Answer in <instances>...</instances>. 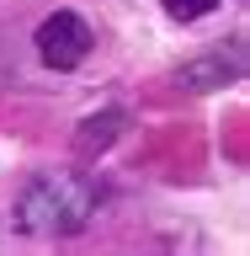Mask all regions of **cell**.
Listing matches in <instances>:
<instances>
[{"label": "cell", "mask_w": 250, "mask_h": 256, "mask_svg": "<svg viewBox=\"0 0 250 256\" xmlns=\"http://www.w3.org/2000/svg\"><path fill=\"white\" fill-rule=\"evenodd\" d=\"M96 176L85 171H48L16 198V224L27 235H80L96 214Z\"/></svg>", "instance_id": "obj_1"}, {"label": "cell", "mask_w": 250, "mask_h": 256, "mask_svg": "<svg viewBox=\"0 0 250 256\" xmlns=\"http://www.w3.org/2000/svg\"><path fill=\"white\" fill-rule=\"evenodd\" d=\"M91 48H96V32L75 11H53L37 27V54H43L48 70H80V64L91 59Z\"/></svg>", "instance_id": "obj_2"}, {"label": "cell", "mask_w": 250, "mask_h": 256, "mask_svg": "<svg viewBox=\"0 0 250 256\" xmlns=\"http://www.w3.org/2000/svg\"><path fill=\"white\" fill-rule=\"evenodd\" d=\"M117 128H123V112H101V118H85V123H80V150H85V155H101V150L117 139Z\"/></svg>", "instance_id": "obj_3"}, {"label": "cell", "mask_w": 250, "mask_h": 256, "mask_svg": "<svg viewBox=\"0 0 250 256\" xmlns=\"http://www.w3.org/2000/svg\"><path fill=\"white\" fill-rule=\"evenodd\" d=\"M213 6H219V0H165V11H171L176 22H203Z\"/></svg>", "instance_id": "obj_4"}]
</instances>
